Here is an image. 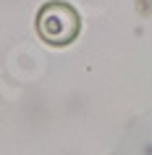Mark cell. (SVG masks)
Masks as SVG:
<instances>
[{
	"label": "cell",
	"instance_id": "obj_1",
	"mask_svg": "<svg viewBox=\"0 0 152 155\" xmlns=\"http://www.w3.org/2000/svg\"><path fill=\"white\" fill-rule=\"evenodd\" d=\"M79 13L73 5L60 3V0H50L40 8L37 13V34L42 40L53 45V48H66L79 37Z\"/></svg>",
	"mask_w": 152,
	"mask_h": 155
}]
</instances>
